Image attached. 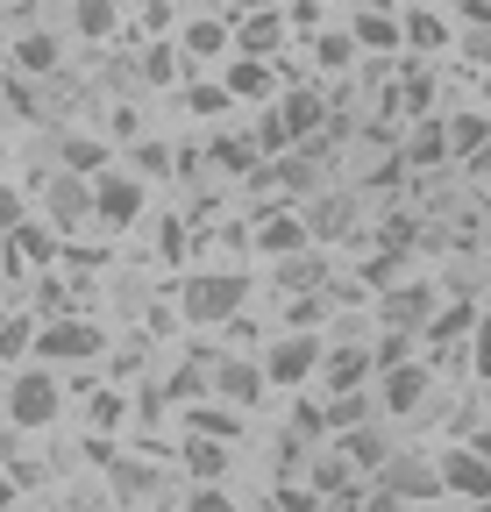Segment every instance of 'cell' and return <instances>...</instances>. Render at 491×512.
Masks as SVG:
<instances>
[{
    "label": "cell",
    "instance_id": "f907efd6",
    "mask_svg": "<svg viewBox=\"0 0 491 512\" xmlns=\"http://www.w3.org/2000/svg\"><path fill=\"white\" fill-rule=\"evenodd\" d=\"M178 249H186V228L164 221V228H157V256H178Z\"/></svg>",
    "mask_w": 491,
    "mask_h": 512
},
{
    "label": "cell",
    "instance_id": "44dd1931",
    "mask_svg": "<svg viewBox=\"0 0 491 512\" xmlns=\"http://www.w3.org/2000/svg\"><path fill=\"white\" fill-rule=\"evenodd\" d=\"M235 43H242V57H271V50L285 43V22H278L271 8H257L250 22H242V29H235Z\"/></svg>",
    "mask_w": 491,
    "mask_h": 512
},
{
    "label": "cell",
    "instance_id": "ba28073f",
    "mask_svg": "<svg viewBox=\"0 0 491 512\" xmlns=\"http://www.w3.org/2000/svg\"><path fill=\"white\" fill-rule=\"evenodd\" d=\"M378 320H385V328H406V335H420L427 320H435V285H385V299H378Z\"/></svg>",
    "mask_w": 491,
    "mask_h": 512
},
{
    "label": "cell",
    "instance_id": "816d5d0a",
    "mask_svg": "<svg viewBox=\"0 0 491 512\" xmlns=\"http://www.w3.org/2000/svg\"><path fill=\"white\" fill-rule=\"evenodd\" d=\"M399 505H406V498H392V491H385V484H378V491H371V498H363V512H399Z\"/></svg>",
    "mask_w": 491,
    "mask_h": 512
},
{
    "label": "cell",
    "instance_id": "3957f363",
    "mask_svg": "<svg viewBox=\"0 0 491 512\" xmlns=\"http://www.w3.org/2000/svg\"><path fill=\"white\" fill-rule=\"evenodd\" d=\"M143 200H150V192H143L136 171H100V178H93V221H100V228H129V221L143 214Z\"/></svg>",
    "mask_w": 491,
    "mask_h": 512
},
{
    "label": "cell",
    "instance_id": "91938a15",
    "mask_svg": "<svg viewBox=\"0 0 491 512\" xmlns=\"http://www.w3.org/2000/svg\"><path fill=\"white\" fill-rule=\"evenodd\" d=\"M477 512H491V505H477Z\"/></svg>",
    "mask_w": 491,
    "mask_h": 512
},
{
    "label": "cell",
    "instance_id": "d6a6232c",
    "mask_svg": "<svg viewBox=\"0 0 491 512\" xmlns=\"http://www.w3.org/2000/svg\"><path fill=\"white\" fill-rule=\"evenodd\" d=\"M399 114H420V121H427V114H435V79H427V72H420V64H413V72H406V86H399Z\"/></svg>",
    "mask_w": 491,
    "mask_h": 512
},
{
    "label": "cell",
    "instance_id": "8992f818",
    "mask_svg": "<svg viewBox=\"0 0 491 512\" xmlns=\"http://www.w3.org/2000/svg\"><path fill=\"white\" fill-rule=\"evenodd\" d=\"M43 207H50V228H79V221H93V178H79V171H50V178H43Z\"/></svg>",
    "mask_w": 491,
    "mask_h": 512
},
{
    "label": "cell",
    "instance_id": "c3c4849f",
    "mask_svg": "<svg viewBox=\"0 0 491 512\" xmlns=\"http://www.w3.org/2000/svg\"><path fill=\"white\" fill-rule=\"evenodd\" d=\"M121 413H129V406H121L114 392H100V399H93V427H121Z\"/></svg>",
    "mask_w": 491,
    "mask_h": 512
},
{
    "label": "cell",
    "instance_id": "52a82bcc",
    "mask_svg": "<svg viewBox=\"0 0 491 512\" xmlns=\"http://www.w3.org/2000/svg\"><path fill=\"white\" fill-rule=\"evenodd\" d=\"M378 484L406 505H427V498H442V463H427V456H392L378 470Z\"/></svg>",
    "mask_w": 491,
    "mask_h": 512
},
{
    "label": "cell",
    "instance_id": "ffe728a7",
    "mask_svg": "<svg viewBox=\"0 0 491 512\" xmlns=\"http://www.w3.org/2000/svg\"><path fill=\"white\" fill-rule=\"evenodd\" d=\"M207 164H214V171H242V178H250V171L264 164V150H257V136H214Z\"/></svg>",
    "mask_w": 491,
    "mask_h": 512
},
{
    "label": "cell",
    "instance_id": "6f0895ef",
    "mask_svg": "<svg viewBox=\"0 0 491 512\" xmlns=\"http://www.w3.org/2000/svg\"><path fill=\"white\" fill-rule=\"evenodd\" d=\"M363 8H385V15H392V0H363Z\"/></svg>",
    "mask_w": 491,
    "mask_h": 512
},
{
    "label": "cell",
    "instance_id": "ee69618b",
    "mask_svg": "<svg viewBox=\"0 0 491 512\" xmlns=\"http://www.w3.org/2000/svg\"><path fill=\"white\" fill-rule=\"evenodd\" d=\"M22 221H29V207H22V192H15V185H0V242H8V235H15Z\"/></svg>",
    "mask_w": 491,
    "mask_h": 512
},
{
    "label": "cell",
    "instance_id": "836d02e7",
    "mask_svg": "<svg viewBox=\"0 0 491 512\" xmlns=\"http://www.w3.org/2000/svg\"><path fill=\"white\" fill-rule=\"evenodd\" d=\"M363 420H371V399H363V392H335V399H328V427H335V434H349V427H363Z\"/></svg>",
    "mask_w": 491,
    "mask_h": 512
},
{
    "label": "cell",
    "instance_id": "6da1fadb",
    "mask_svg": "<svg viewBox=\"0 0 491 512\" xmlns=\"http://www.w3.org/2000/svg\"><path fill=\"white\" fill-rule=\"evenodd\" d=\"M242 299H250V278H242V271H200V278H186V292H178L186 320H200V328L242 320Z\"/></svg>",
    "mask_w": 491,
    "mask_h": 512
},
{
    "label": "cell",
    "instance_id": "9f6ffc18",
    "mask_svg": "<svg viewBox=\"0 0 491 512\" xmlns=\"http://www.w3.org/2000/svg\"><path fill=\"white\" fill-rule=\"evenodd\" d=\"M8 498H15V484H8V477H0V512H8Z\"/></svg>",
    "mask_w": 491,
    "mask_h": 512
},
{
    "label": "cell",
    "instance_id": "f5cc1de1",
    "mask_svg": "<svg viewBox=\"0 0 491 512\" xmlns=\"http://www.w3.org/2000/svg\"><path fill=\"white\" fill-rule=\"evenodd\" d=\"M463 15H470V29H477V22H491V0H463Z\"/></svg>",
    "mask_w": 491,
    "mask_h": 512
},
{
    "label": "cell",
    "instance_id": "ab89813d",
    "mask_svg": "<svg viewBox=\"0 0 491 512\" xmlns=\"http://www.w3.org/2000/svg\"><path fill=\"white\" fill-rule=\"evenodd\" d=\"M178 157H171V143H136V178H164Z\"/></svg>",
    "mask_w": 491,
    "mask_h": 512
},
{
    "label": "cell",
    "instance_id": "277c9868",
    "mask_svg": "<svg viewBox=\"0 0 491 512\" xmlns=\"http://www.w3.org/2000/svg\"><path fill=\"white\" fill-rule=\"evenodd\" d=\"M36 349H43V363H86V356H100L107 349V335L93 328V320H43L36 328Z\"/></svg>",
    "mask_w": 491,
    "mask_h": 512
},
{
    "label": "cell",
    "instance_id": "30bf717a",
    "mask_svg": "<svg viewBox=\"0 0 491 512\" xmlns=\"http://www.w3.org/2000/svg\"><path fill=\"white\" fill-rule=\"evenodd\" d=\"M442 491H456L470 505H491V463L477 456V448H449L442 456Z\"/></svg>",
    "mask_w": 491,
    "mask_h": 512
},
{
    "label": "cell",
    "instance_id": "d6986e66",
    "mask_svg": "<svg viewBox=\"0 0 491 512\" xmlns=\"http://www.w3.org/2000/svg\"><path fill=\"white\" fill-rule=\"evenodd\" d=\"M484 143H491V114H470V107H456V114H449V157H463V164H470Z\"/></svg>",
    "mask_w": 491,
    "mask_h": 512
},
{
    "label": "cell",
    "instance_id": "680465c9",
    "mask_svg": "<svg viewBox=\"0 0 491 512\" xmlns=\"http://www.w3.org/2000/svg\"><path fill=\"white\" fill-rule=\"evenodd\" d=\"M399 512H420V505H399Z\"/></svg>",
    "mask_w": 491,
    "mask_h": 512
},
{
    "label": "cell",
    "instance_id": "7dc6e473",
    "mask_svg": "<svg viewBox=\"0 0 491 512\" xmlns=\"http://www.w3.org/2000/svg\"><path fill=\"white\" fill-rule=\"evenodd\" d=\"M463 57H470V64H491V22H477V29L463 36Z\"/></svg>",
    "mask_w": 491,
    "mask_h": 512
},
{
    "label": "cell",
    "instance_id": "f1b7e54d",
    "mask_svg": "<svg viewBox=\"0 0 491 512\" xmlns=\"http://www.w3.org/2000/svg\"><path fill=\"white\" fill-rule=\"evenodd\" d=\"M15 64L29 79H43V72H57V36H43V29H29L22 43H15Z\"/></svg>",
    "mask_w": 491,
    "mask_h": 512
},
{
    "label": "cell",
    "instance_id": "e0dca14e",
    "mask_svg": "<svg viewBox=\"0 0 491 512\" xmlns=\"http://www.w3.org/2000/svg\"><path fill=\"white\" fill-rule=\"evenodd\" d=\"M342 456H349V470H371L378 477L392 463V441H385V427H349L342 434Z\"/></svg>",
    "mask_w": 491,
    "mask_h": 512
},
{
    "label": "cell",
    "instance_id": "ac0fdd59",
    "mask_svg": "<svg viewBox=\"0 0 491 512\" xmlns=\"http://www.w3.org/2000/svg\"><path fill=\"white\" fill-rule=\"evenodd\" d=\"M107 157H114V150H107L100 136H65V143H57V171H79V178H100V171H114Z\"/></svg>",
    "mask_w": 491,
    "mask_h": 512
},
{
    "label": "cell",
    "instance_id": "1f68e13d",
    "mask_svg": "<svg viewBox=\"0 0 491 512\" xmlns=\"http://www.w3.org/2000/svg\"><path fill=\"white\" fill-rule=\"evenodd\" d=\"M186 427H193V434H214V441H235V434H242V427H235V406H193Z\"/></svg>",
    "mask_w": 491,
    "mask_h": 512
},
{
    "label": "cell",
    "instance_id": "b9f144b4",
    "mask_svg": "<svg viewBox=\"0 0 491 512\" xmlns=\"http://www.w3.org/2000/svg\"><path fill=\"white\" fill-rule=\"evenodd\" d=\"M314 50H321V64H328V72H349V64H356V36H321Z\"/></svg>",
    "mask_w": 491,
    "mask_h": 512
},
{
    "label": "cell",
    "instance_id": "f546056e",
    "mask_svg": "<svg viewBox=\"0 0 491 512\" xmlns=\"http://www.w3.org/2000/svg\"><path fill=\"white\" fill-rule=\"evenodd\" d=\"M114 15H121L114 0H72V29H79V36H93V43H100V36H114Z\"/></svg>",
    "mask_w": 491,
    "mask_h": 512
},
{
    "label": "cell",
    "instance_id": "8d00e7d4",
    "mask_svg": "<svg viewBox=\"0 0 491 512\" xmlns=\"http://www.w3.org/2000/svg\"><path fill=\"white\" fill-rule=\"evenodd\" d=\"M378 249L406 256V249H413V214H385V221H378Z\"/></svg>",
    "mask_w": 491,
    "mask_h": 512
},
{
    "label": "cell",
    "instance_id": "484cf974",
    "mask_svg": "<svg viewBox=\"0 0 491 512\" xmlns=\"http://www.w3.org/2000/svg\"><path fill=\"white\" fill-rule=\"evenodd\" d=\"M8 249L22 256V264H50V256H57V228H43V221H22V228L8 235Z\"/></svg>",
    "mask_w": 491,
    "mask_h": 512
},
{
    "label": "cell",
    "instance_id": "cb8c5ba5",
    "mask_svg": "<svg viewBox=\"0 0 491 512\" xmlns=\"http://www.w3.org/2000/svg\"><path fill=\"white\" fill-rule=\"evenodd\" d=\"M221 86H228L235 100H264V93H271V64H264V57H235Z\"/></svg>",
    "mask_w": 491,
    "mask_h": 512
},
{
    "label": "cell",
    "instance_id": "83f0119b",
    "mask_svg": "<svg viewBox=\"0 0 491 512\" xmlns=\"http://www.w3.org/2000/svg\"><path fill=\"white\" fill-rule=\"evenodd\" d=\"M186 470H193L200 484H214V477L228 470V441H214V434H193V448H186Z\"/></svg>",
    "mask_w": 491,
    "mask_h": 512
},
{
    "label": "cell",
    "instance_id": "f35d334b",
    "mask_svg": "<svg viewBox=\"0 0 491 512\" xmlns=\"http://www.w3.org/2000/svg\"><path fill=\"white\" fill-rule=\"evenodd\" d=\"M36 342V320L29 313H15V320H0V356H22Z\"/></svg>",
    "mask_w": 491,
    "mask_h": 512
},
{
    "label": "cell",
    "instance_id": "74e56055",
    "mask_svg": "<svg viewBox=\"0 0 491 512\" xmlns=\"http://www.w3.org/2000/svg\"><path fill=\"white\" fill-rule=\"evenodd\" d=\"M107 477H114V491H121V498H143V491L157 484L143 463H107Z\"/></svg>",
    "mask_w": 491,
    "mask_h": 512
},
{
    "label": "cell",
    "instance_id": "7a4b0ae2",
    "mask_svg": "<svg viewBox=\"0 0 491 512\" xmlns=\"http://www.w3.org/2000/svg\"><path fill=\"white\" fill-rule=\"evenodd\" d=\"M321 356H328V349H321L314 328H292V335H278V342L264 349V377H271V384H306V377L321 370Z\"/></svg>",
    "mask_w": 491,
    "mask_h": 512
},
{
    "label": "cell",
    "instance_id": "4dcf8cb0",
    "mask_svg": "<svg viewBox=\"0 0 491 512\" xmlns=\"http://www.w3.org/2000/svg\"><path fill=\"white\" fill-rule=\"evenodd\" d=\"M228 36H235V29H228L221 15H200V22H186V50H193V57H214Z\"/></svg>",
    "mask_w": 491,
    "mask_h": 512
},
{
    "label": "cell",
    "instance_id": "681fc988",
    "mask_svg": "<svg viewBox=\"0 0 491 512\" xmlns=\"http://www.w3.org/2000/svg\"><path fill=\"white\" fill-rule=\"evenodd\" d=\"M193 512H235V505H228V491H214V484H200V491H193Z\"/></svg>",
    "mask_w": 491,
    "mask_h": 512
},
{
    "label": "cell",
    "instance_id": "db71d44e",
    "mask_svg": "<svg viewBox=\"0 0 491 512\" xmlns=\"http://www.w3.org/2000/svg\"><path fill=\"white\" fill-rule=\"evenodd\" d=\"M470 171H477V178H491V143H484V150L470 157Z\"/></svg>",
    "mask_w": 491,
    "mask_h": 512
},
{
    "label": "cell",
    "instance_id": "5b68a950",
    "mask_svg": "<svg viewBox=\"0 0 491 512\" xmlns=\"http://www.w3.org/2000/svg\"><path fill=\"white\" fill-rule=\"evenodd\" d=\"M8 420H15V427H50V420H57V377H50V370H15V384H8Z\"/></svg>",
    "mask_w": 491,
    "mask_h": 512
},
{
    "label": "cell",
    "instance_id": "7c38bea8",
    "mask_svg": "<svg viewBox=\"0 0 491 512\" xmlns=\"http://www.w3.org/2000/svg\"><path fill=\"white\" fill-rule=\"evenodd\" d=\"M207 377H214V392L228 399V406H257L264 399V363H242V356H221V363H207Z\"/></svg>",
    "mask_w": 491,
    "mask_h": 512
},
{
    "label": "cell",
    "instance_id": "d590c367",
    "mask_svg": "<svg viewBox=\"0 0 491 512\" xmlns=\"http://www.w3.org/2000/svg\"><path fill=\"white\" fill-rule=\"evenodd\" d=\"M271 512H321L314 484H271Z\"/></svg>",
    "mask_w": 491,
    "mask_h": 512
},
{
    "label": "cell",
    "instance_id": "bcb514c9",
    "mask_svg": "<svg viewBox=\"0 0 491 512\" xmlns=\"http://www.w3.org/2000/svg\"><path fill=\"white\" fill-rule=\"evenodd\" d=\"M321 313H328V306H321L314 292H306V299H292V306H285V320H292V328H314V320H321Z\"/></svg>",
    "mask_w": 491,
    "mask_h": 512
},
{
    "label": "cell",
    "instance_id": "2e32d148",
    "mask_svg": "<svg viewBox=\"0 0 491 512\" xmlns=\"http://www.w3.org/2000/svg\"><path fill=\"white\" fill-rule=\"evenodd\" d=\"M413 171H435V164H449V121L442 114H427L420 128H413V136H406V150H399Z\"/></svg>",
    "mask_w": 491,
    "mask_h": 512
},
{
    "label": "cell",
    "instance_id": "60d3db41",
    "mask_svg": "<svg viewBox=\"0 0 491 512\" xmlns=\"http://www.w3.org/2000/svg\"><path fill=\"white\" fill-rule=\"evenodd\" d=\"M171 72H178V50H171V43L143 50V79H150V86H171Z\"/></svg>",
    "mask_w": 491,
    "mask_h": 512
},
{
    "label": "cell",
    "instance_id": "11a10c76",
    "mask_svg": "<svg viewBox=\"0 0 491 512\" xmlns=\"http://www.w3.org/2000/svg\"><path fill=\"white\" fill-rule=\"evenodd\" d=\"M470 448H477V456H484V463H491V427H484V434H477V441H470Z\"/></svg>",
    "mask_w": 491,
    "mask_h": 512
},
{
    "label": "cell",
    "instance_id": "f6af8a7d",
    "mask_svg": "<svg viewBox=\"0 0 491 512\" xmlns=\"http://www.w3.org/2000/svg\"><path fill=\"white\" fill-rule=\"evenodd\" d=\"M470 370L491 377V306H484V320H477V356H470Z\"/></svg>",
    "mask_w": 491,
    "mask_h": 512
},
{
    "label": "cell",
    "instance_id": "603a6c76",
    "mask_svg": "<svg viewBox=\"0 0 491 512\" xmlns=\"http://www.w3.org/2000/svg\"><path fill=\"white\" fill-rule=\"evenodd\" d=\"M306 228H314V235H349V228H356V207L335 200V192H314V207H306Z\"/></svg>",
    "mask_w": 491,
    "mask_h": 512
},
{
    "label": "cell",
    "instance_id": "7bdbcfd3",
    "mask_svg": "<svg viewBox=\"0 0 491 512\" xmlns=\"http://www.w3.org/2000/svg\"><path fill=\"white\" fill-rule=\"evenodd\" d=\"M228 100H235V93H228V86H214V79H200V86L186 93V107H193V114H221Z\"/></svg>",
    "mask_w": 491,
    "mask_h": 512
},
{
    "label": "cell",
    "instance_id": "4fadbf2b",
    "mask_svg": "<svg viewBox=\"0 0 491 512\" xmlns=\"http://www.w3.org/2000/svg\"><path fill=\"white\" fill-rule=\"evenodd\" d=\"M371 370H378V356H371V349H356V342H342V349H328V356H321L328 399H335V392H363V384H371Z\"/></svg>",
    "mask_w": 491,
    "mask_h": 512
},
{
    "label": "cell",
    "instance_id": "7402d4cb",
    "mask_svg": "<svg viewBox=\"0 0 491 512\" xmlns=\"http://www.w3.org/2000/svg\"><path fill=\"white\" fill-rule=\"evenodd\" d=\"M349 36H356V50H399V43H406V36H399V22H392L385 8H363Z\"/></svg>",
    "mask_w": 491,
    "mask_h": 512
},
{
    "label": "cell",
    "instance_id": "4316f807",
    "mask_svg": "<svg viewBox=\"0 0 491 512\" xmlns=\"http://www.w3.org/2000/svg\"><path fill=\"white\" fill-rule=\"evenodd\" d=\"M399 36H406L413 50H442V43H449V22H442L435 8H413V15L399 22Z\"/></svg>",
    "mask_w": 491,
    "mask_h": 512
},
{
    "label": "cell",
    "instance_id": "9c48e42d",
    "mask_svg": "<svg viewBox=\"0 0 491 512\" xmlns=\"http://www.w3.org/2000/svg\"><path fill=\"white\" fill-rule=\"evenodd\" d=\"M250 242H257V256L285 264V256H306L314 228H306V214H285V207H278V214H264V221H257V235H250Z\"/></svg>",
    "mask_w": 491,
    "mask_h": 512
},
{
    "label": "cell",
    "instance_id": "d4e9b609",
    "mask_svg": "<svg viewBox=\"0 0 491 512\" xmlns=\"http://www.w3.org/2000/svg\"><path fill=\"white\" fill-rule=\"evenodd\" d=\"M278 285L306 299V292H321V285H328V264H321L314 249H306V256H285V264H278Z\"/></svg>",
    "mask_w": 491,
    "mask_h": 512
},
{
    "label": "cell",
    "instance_id": "9a60e30c",
    "mask_svg": "<svg viewBox=\"0 0 491 512\" xmlns=\"http://www.w3.org/2000/svg\"><path fill=\"white\" fill-rule=\"evenodd\" d=\"M477 320H484V306L477 299H449V306H435V320H427V342L435 349H449V342H463V335H477Z\"/></svg>",
    "mask_w": 491,
    "mask_h": 512
},
{
    "label": "cell",
    "instance_id": "e575fe53",
    "mask_svg": "<svg viewBox=\"0 0 491 512\" xmlns=\"http://www.w3.org/2000/svg\"><path fill=\"white\" fill-rule=\"evenodd\" d=\"M306 484H314L321 498H335V491H349V484H356V470H349V456H321Z\"/></svg>",
    "mask_w": 491,
    "mask_h": 512
},
{
    "label": "cell",
    "instance_id": "5bb4252c",
    "mask_svg": "<svg viewBox=\"0 0 491 512\" xmlns=\"http://www.w3.org/2000/svg\"><path fill=\"white\" fill-rule=\"evenodd\" d=\"M378 399H385V413H420L427 406V370L420 363H392L378 377Z\"/></svg>",
    "mask_w": 491,
    "mask_h": 512
},
{
    "label": "cell",
    "instance_id": "8fae6325",
    "mask_svg": "<svg viewBox=\"0 0 491 512\" xmlns=\"http://www.w3.org/2000/svg\"><path fill=\"white\" fill-rule=\"evenodd\" d=\"M278 121H285L292 143H314V136H328V100H321L314 86H292V93L278 100Z\"/></svg>",
    "mask_w": 491,
    "mask_h": 512
}]
</instances>
